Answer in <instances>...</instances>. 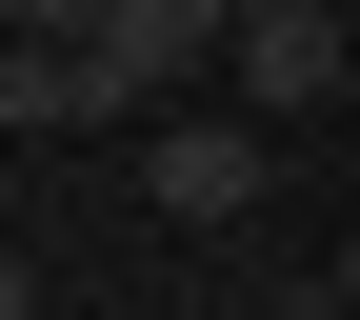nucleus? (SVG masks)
I'll return each instance as SVG.
<instances>
[{"mask_svg":"<svg viewBox=\"0 0 360 320\" xmlns=\"http://www.w3.org/2000/svg\"><path fill=\"white\" fill-rule=\"evenodd\" d=\"M340 80H360V20H340V0H240V60H220V101H240L260 141H281V120H321Z\"/></svg>","mask_w":360,"mask_h":320,"instance_id":"nucleus-2","label":"nucleus"},{"mask_svg":"<svg viewBox=\"0 0 360 320\" xmlns=\"http://www.w3.org/2000/svg\"><path fill=\"white\" fill-rule=\"evenodd\" d=\"M260 180H281V141H260L240 101H200V120H160V141H141V200L180 220V241H220V220H260Z\"/></svg>","mask_w":360,"mask_h":320,"instance_id":"nucleus-3","label":"nucleus"},{"mask_svg":"<svg viewBox=\"0 0 360 320\" xmlns=\"http://www.w3.org/2000/svg\"><path fill=\"white\" fill-rule=\"evenodd\" d=\"M340 320H360V241H340Z\"/></svg>","mask_w":360,"mask_h":320,"instance_id":"nucleus-6","label":"nucleus"},{"mask_svg":"<svg viewBox=\"0 0 360 320\" xmlns=\"http://www.w3.org/2000/svg\"><path fill=\"white\" fill-rule=\"evenodd\" d=\"M0 120H20V141H80V20H60V0L0 40Z\"/></svg>","mask_w":360,"mask_h":320,"instance_id":"nucleus-4","label":"nucleus"},{"mask_svg":"<svg viewBox=\"0 0 360 320\" xmlns=\"http://www.w3.org/2000/svg\"><path fill=\"white\" fill-rule=\"evenodd\" d=\"M80 20V120H200V80L240 60V0H60Z\"/></svg>","mask_w":360,"mask_h":320,"instance_id":"nucleus-1","label":"nucleus"},{"mask_svg":"<svg viewBox=\"0 0 360 320\" xmlns=\"http://www.w3.org/2000/svg\"><path fill=\"white\" fill-rule=\"evenodd\" d=\"M220 320H340V281H281V300H220Z\"/></svg>","mask_w":360,"mask_h":320,"instance_id":"nucleus-5","label":"nucleus"}]
</instances>
